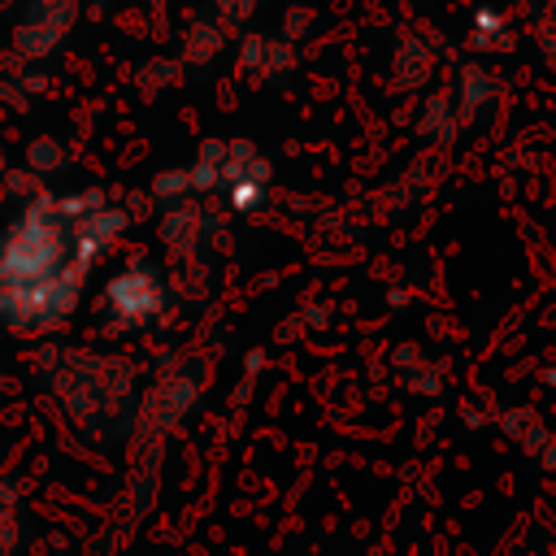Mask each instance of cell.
I'll list each match as a JSON object with an SVG mask.
<instances>
[{
	"label": "cell",
	"instance_id": "14",
	"mask_svg": "<svg viewBox=\"0 0 556 556\" xmlns=\"http://www.w3.org/2000/svg\"><path fill=\"white\" fill-rule=\"evenodd\" d=\"M213 4V22L222 26H248L256 17V0H208Z\"/></svg>",
	"mask_w": 556,
	"mask_h": 556
},
{
	"label": "cell",
	"instance_id": "7",
	"mask_svg": "<svg viewBox=\"0 0 556 556\" xmlns=\"http://www.w3.org/2000/svg\"><path fill=\"white\" fill-rule=\"evenodd\" d=\"M70 17H74V4H70V0H39V4L30 9V17L17 26V43H22V52H26V56H43V52H52V48L61 43Z\"/></svg>",
	"mask_w": 556,
	"mask_h": 556
},
{
	"label": "cell",
	"instance_id": "17",
	"mask_svg": "<svg viewBox=\"0 0 556 556\" xmlns=\"http://www.w3.org/2000/svg\"><path fill=\"white\" fill-rule=\"evenodd\" d=\"M0 400H4V378H0Z\"/></svg>",
	"mask_w": 556,
	"mask_h": 556
},
{
	"label": "cell",
	"instance_id": "16",
	"mask_svg": "<svg viewBox=\"0 0 556 556\" xmlns=\"http://www.w3.org/2000/svg\"><path fill=\"white\" fill-rule=\"evenodd\" d=\"M13 504H17V486L0 473V513H13Z\"/></svg>",
	"mask_w": 556,
	"mask_h": 556
},
{
	"label": "cell",
	"instance_id": "15",
	"mask_svg": "<svg viewBox=\"0 0 556 556\" xmlns=\"http://www.w3.org/2000/svg\"><path fill=\"white\" fill-rule=\"evenodd\" d=\"M61 143H52V139H39L35 148H30V169L35 174H52V169H61Z\"/></svg>",
	"mask_w": 556,
	"mask_h": 556
},
{
	"label": "cell",
	"instance_id": "5",
	"mask_svg": "<svg viewBox=\"0 0 556 556\" xmlns=\"http://www.w3.org/2000/svg\"><path fill=\"white\" fill-rule=\"evenodd\" d=\"M439 52L421 30H404L391 48V87L395 91H421L434 78Z\"/></svg>",
	"mask_w": 556,
	"mask_h": 556
},
{
	"label": "cell",
	"instance_id": "9",
	"mask_svg": "<svg viewBox=\"0 0 556 556\" xmlns=\"http://www.w3.org/2000/svg\"><path fill=\"white\" fill-rule=\"evenodd\" d=\"M222 48H226V26H222V22H213V17H191V22L182 26V56H187L191 65L217 61Z\"/></svg>",
	"mask_w": 556,
	"mask_h": 556
},
{
	"label": "cell",
	"instance_id": "8",
	"mask_svg": "<svg viewBox=\"0 0 556 556\" xmlns=\"http://www.w3.org/2000/svg\"><path fill=\"white\" fill-rule=\"evenodd\" d=\"M500 96V78L482 65V61H460L456 65V87H452V104L460 122H473L486 104H495Z\"/></svg>",
	"mask_w": 556,
	"mask_h": 556
},
{
	"label": "cell",
	"instance_id": "3",
	"mask_svg": "<svg viewBox=\"0 0 556 556\" xmlns=\"http://www.w3.org/2000/svg\"><path fill=\"white\" fill-rule=\"evenodd\" d=\"M100 313L109 321V330H143L165 313V282L161 269L152 261H130L126 269H117L104 291H100Z\"/></svg>",
	"mask_w": 556,
	"mask_h": 556
},
{
	"label": "cell",
	"instance_id": "6",
	"mask_svg": "<svg viewBox=\"0 0 556 556\" xmlns=\"http://www.w3.org/2000/svg\"><path fill=\"white\" fill-rule=\"evenodd\" d=\"M295 43H287V39H278V35H261V30H252V35H243L239 39V70L248 74V78H282V74H291L295 70Z\"/></svg>",
	"mask_w": 556,
	"mask_h": 556
},
{
	"label": "cell",
	"instance_id": "13",
	"mask_svg": "<svg viewBox=\"0 0 556 556\" xmlns=\"http://www.w3.org/2000/svg\"><path fill=\"white\" fill-rule=\"evenodd\" d=\"M313 26H317V13H313L308 4H291V9H287V17H282L278 39H287V43H295V48H300V39H304V35H313Z\"/></svg>",
	"mask_w": 556,
	"mask_h": 556
},
{
	"label": "cell",
	"instance_id": "4",
	"mask_svg": "<svg viewBox=\"0 0 556 556\" xmlns=\"http://www.w3.org/2000/svg\"><path fill=\"white\" fill-rule=\"evenodd\" d=\"M217 191H226V200H230L235 213H256L265 204V195H269V161L256 152V143L226 139Z\"/></svg>",
	"mask_w": 556,
	"mask_h": 556
},
{
	"label": "cell",
	"instance_id": "2",
	"mask_svg": "<svg viewBox=\"0 0 556 556\" xmlns=\"http://www.w3.org/2000/svg\"><path fill=\"white\" fill-rule=\"evenodd\" d=\"M43 365L48 387L56 391L61 408L78 421V426H96L109 413H117V404H126L130 395V369L117 356H91V352H48Z\"/></svg>",
	"mask_w": 556,
	"mask_h": 556
},
{
	"label": "cell",
	"instance_id": "1",
	"mask_svg": "<svg viewBox=\"0 0 556 556\" xmlns=\"http://www.w3.org/2000/svg\"><path fill=\"white\" fill-rule=\"evenodd\" d=\"M100 195L39 191L0 230V330L43 334L70 321L96 265L78 243V222Z\"/></svg>",
	"mask_w": 556,
	"mask_h": 556
},
{
	"label": "cell",
	"instance_id": "10",
	"mask_svg": "<svg viewBox=\"0 0 556 556\" xmlns=\"http://www.w3.org/2000/svg\"><path fill=\"white\" fill-rule=\"evenodd\" d=\"M469 30H473V48H486V52H508L513 48V22L504 17V9L495 4H473L469 13Z\"/></svg>",
	"mask_w": 556,
	"mask_h": 556
},
{
	"label": "cell",
	"instance_id": "12",
	"mask_svg": "<svg viewBox=\"0 0 556 556\" xmlns=\"http://www.w3.org/2000/svg\"><path fill=\"white\" fill-rule=\"evenodd\" d=\"M152 195L169 208V204H182L187 195H191V178H187V169H161L156 178H152Z\"/></svg>",
	"mask_w": 556,
	"mask_h": 556
},
{
	"label": "cell",
	"instance_id": "11",
	"mask_svg": "<svg viewBox=\"0 0 556 556\" xmlns=\"http://www.w3.org/2000/svg\"><path fill=\"white\" fill-rule=\"evenodd\" d=\"M456 104H452V91H430L421 100V117H417V130L426 139H439V143H452L456 139Z\"/></svg>",
	"mask_w": 556,
	"mask_h": 556
}]
</instances>
